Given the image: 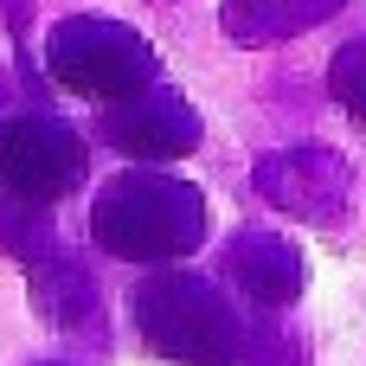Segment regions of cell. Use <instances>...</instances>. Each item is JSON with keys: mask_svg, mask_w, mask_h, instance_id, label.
I'll list each match as a JSON object with an SVG mask.
<instances>
[{"mask_svg": "<svg viewBox=\"0 0 366 366\" xmlns=\"http://www.w3.org/2000/svg\"><path fill=\"white\" fill-rule=\"evenodd\" d=\"M90 232L122 264H174L206 238V199L167 174H116L97 193Z\"/></svg>", "mask_w": 366, "mask_h": 366, "instance_id": "cell-1", "label": "cell"}, {"mask_svg": "<svg viewBox=\"0 0 366 366\" xmlns=\"http://www.w3.org/2000/svg\"><path fill=\"white\" fill-rule=\"evenodd\" d=\"M135 328L148 354L167 366H232L244 354V322L238 309L206 283V277H154L135 296Z\"/></svg>", "mask_w": 366, "mask_h": 366, "instance_id": "cell-2", "label": "cell"}, {"mask_svg": "<svg viewBox=\"0 0 366 366\" xmlns=\"http://www.w3.org/2000/svg\"><path fill=\"white\" fill-rule=\"evenodd\" d=\"M45 71L51 84L97 97V103H135L161 84V58L142 32L116 26V19H64L45 39Z\"/></svg>", "mask_w": 366, "mask_h": 366, "instance_id": "cell-3", "label": "cell"}, {"mask_svg": "<svg viewBox=\"0 0 366 366\" xmlns=\"http://www.w3.org/2000/svg\"><path fill=\"white\" fill-rule=\"evenodd\" d=\"M84 180V135L58 116H6L0 122V193L26 206H58Z\"/></svg>", "mask_w": 366, "mask_h": 366, "instance_id": "cell-4", "label": "cell"}, {"mask_svg": "<svg viewBox=\"0 0 366 366\" xmlns=\"http://www.w3.org/2000/svg\"><path fill=\"white\" fill-rule=\"evenodd\" d=\"M103 135H109L129 161H180V154L199 148V116H193L187 97H174V90L154 84V90L135 97V103L103 109Z\"/></svg>", "mask_w": 366, "mask_h": 366, "instance_id": "cell-5", "label": "cell"}, {"mask_svg": "<svg viewBox=\"0 0 366 366\" xmlns=\"http://www.w3.org/2000/svg\"><path fill=\"white\" fill-rule=\"evenodd\" d=\"M257 187L283 206V212H302V219H341V199H347V167L328 154V148H290L277 161L257 167Z\"/></svg>", "mask_w": 366, "mask_h": 366, "instance_id": "cell-6", "label": "cell"}, {"mask_svg": "<svg viewBox=\"0 0 366 366\" xmlns=\"http://www.w3.org/2000/svg\"><path fill=\"white\" fill-rule=\"evenodd\" d=\"M225 270L232 283L257 302V309H283L302 296V257L290 238H270V232H238L232 251H225Z\"/></svg>", "mask_w": 366, "mask_h": 366, "instance_id": "cell-7", "label": "cell"}, {"mask_svg": "<svg viewBox=\"0 0 366 366\" xmlns=\"http://www.w3.org/2000/svg\"><path fill=\"white\" fill-rule=\"evenodd\" d=\"M335 6H347V0H225V32L244 45H270V39L322 26Z\"/></svg>", "mask_w": 366, "mask_h": 366, "instance_id": "cell-8", "label": "cell"}, {"mask_svg": "<svg viewBox=\"0 0 366 366\" xmlns=\"http://www.w3.org/2000/svg\"><path fill=\"white\" fill-rule=\"evenodd\" d=\"M328 90L366 122V39H354V45L335 51V64H328Z\"/></svg>", "mask_w": 366, "mask_h": 366, "instance_id": "cell-9", "label": "cell"}]
</instances>
